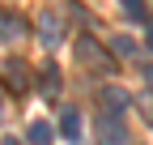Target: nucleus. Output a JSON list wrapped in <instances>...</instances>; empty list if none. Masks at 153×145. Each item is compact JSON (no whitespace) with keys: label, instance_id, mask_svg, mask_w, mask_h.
Here are the masks:
<instances>
[{"label":"nucleus","instance_id":"1a4fd4ad","mask_svg":"<svg viewBox=\"0 0 153 145\" xmlns=\"http://www.w3.org/2000/svg\"><path fill=\"white\" fill-rule=\"evenodd\" d=\"M43 94L47 98L60 94V68H43Z\"/></svg>","mask_w":153,"mask_h":145},{"label":"nucleus","instance_id":"f8f14e48","mask_svg":"<svg viewBox=\"0 0 153 145\" xmlns=\"http://www.w3.org/2000/svg\"><path fill=\"white\" fill-rule=\"evenodd\" d=\"M140 72H145V85H149V90H153V64H145V68H140Z\"/></svg>","mask_w":153,"mask_h":145},{"label":"nucleus","instance_id":"ddd939ff","mask_svg":"<svg viewBox=\"0 0 153 145\" xmlns=\"http://www.w3.org/2000/svg\"><path fill=\"white\" fill-rule=\"evenodd\" d=\"M145 43H149V47H153V22H149V34H145Z\"/></svg>","mask_w":153,"mask_h":145},{"label":"nucleus","instance_id":"0eeeda50","mask_svg":"<svg viewBox=\"0 0 153 145\" xmlns=\"http://www.w3.org/2000/svg\"><path fill=\"white\" fill-rule=\"evenodd\" d=\"M26 141H30V145H51V141H55V128H51L47 120H34L30 132H26Z\"/></svg>","mask_w":153,"mask_h":145},{"label":"nucleus","instance_id":"f03ea898","mask_svg":"<svg viewBox=\"0 0 153 145\" xmlns=\"http://www.w3.org/2000/svg\"><path fill=\"white\" fill-rule=\"evenodd\" d=\"M98 145H128L123 115H98Z\"/></svg>","mask_w":153,"mask_h":145},{"label":"nucleus","instance_id":"9b49d317","mask_svg":"<svg viewBox=\"0 0 153 145\" xmlns=\"http://www.w3.org/2000/svg\"><path fill=\"white\" fill-rule=\"evenodd\" d=\"M123 9H128L132 17H140V13H145V0H123Z\"/></svg>","mask_w":153,"mask_h":145},{"label":"nucleus","instance_id":"f257e3e1","mask_svg":"<svg viewBox=\"0 0 153 145\" xmlns=\"http://www.w3.org/2000/svg\"><path fill=\"white\" fill-rule=\"evenodd\" d=\"M98 102H102V115H123L128 107H132V94L123 85H102L98 90Z\"/></svg>","mask_w":153,"mask_h":145},{"label":"nucleus","instance_id":"39448f33","mask_svg":"<svg viewBox=\"0 0 153 145\" xmlns=\"http://www.w3.org/2000/svg\"><path fill=\"white\" fill-rule=\"evenodd\" d=\"M4 85L13 90V94H26V90H30V68L22 60H9L4 64Z\"/></svg>","mask_w":153,"mask_h":145},{"label":"nucleus","instance_id":"9d476101","mask_svg":"<svg viewBox=\"0 0 153 145\" xmlns=\"http://www.w3.org/2000/svg\"><path fill=\"white\" fill-rule=\"evenodd\" d=\"M111 47L119 51V56H132V51H136V43H132L128 34H115V39H111Z\"/></svg>","mask_w":153,"mask_h":145},{"label":"nucleus","instance_id":"423d86ee","mask_svg":"<svg viewBox=\"0 0 153 145\" xmlns=\"http://www.w3.org/2000/svg\"><path fill=\"white\" fill-rule=\"evenodd\" d=\"M60 132L68 137V145L81 141V111H76V107H64V115H60Z\"/></svg>","mask_w":153,"mask_h":145},{"label":"nucleus","instance_id":"7ed1b4c3","mask_svg":"<svg viewBox=\"0 0 153 145\" xmlns=\"http://www.w3.org/2000/svg\"><path fill=\"white\" fill-rule=\"evenodd\" d=\"M76 60H81L85 68H98V72H111V64H106V51L98 47V43H94V39H76Z\"/></svg>","mask_w":153,"mask_h":145},{"label":"nucleus","instance_id":"6e6552de","mask_svg":"<svg viewBox=\"0 0 153 145\" xmlns=\"http://www.w3.org/2000/svg\"><path fill=\"white\" fill-rule=\"evenodd\" d=\"M26 34V22H17V17H0V39H22Z\"/></svg>","mask_w":153,"mask_h":145},{"label":"nucleus","instance_id":"20e7f679","mask_svg":"<svg viewBox=\"0 0 153 145\" xmlns=\"http://www.w3.org/2000/svg\"><path fill=\"white\" fill-rule=\"evenodd\" d=\"M38 39H43V47H51V51L64 43V26H60L55 13H43V17H38Z\"/></svg>","mask_w":153,"mask_h":145}]
</instances>
